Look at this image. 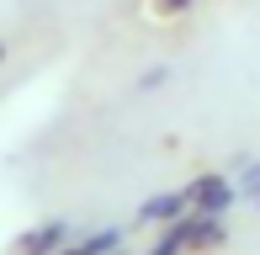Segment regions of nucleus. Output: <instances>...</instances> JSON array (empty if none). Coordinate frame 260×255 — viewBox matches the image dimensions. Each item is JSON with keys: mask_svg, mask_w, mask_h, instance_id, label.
<instances>
[{"mask_svg": "<svg viewBox=\"0 0 260 255\" xmlns=\"http://www.w3.org/2000/svg\"><path fill=\"white\" fill-rule=\"evenodd\" d=\"M186 197H191V213L229 218V207L239 202V186H234V176H223V170H202V176L186 181Z\"/></svg>", "mask_w": 260, "mask_h": 255, "instance_id": "nucleus-1", "label": "nucleus"}, {"mask_svg": "<svg viewBox=\"0 0 260 255\" xmlns=\"http://www.w3.org/2000/svg\"><path fill=\"white\" fill-rule=\"evenodd\" d=\"M186 213H191V197H186V186H175V192L144 197L138 213H133V224L138 229H165V224H175V218H186Z\"/></svg>", "mask_w": 260, "mask_h": 255, "instance_id": "nucleus-2", "label": "nucleus"}, {"mask_svg": "<svg viewBox=\"0 0 260 255\" xmlns=\"http://www.w3.org/2000/svg\"><path fill=\"white\" fill-rule=\"evenodd\" d=\"M186 255H218L229 245V218H212V213H186Z\"/></svg>", "mask_w": 260, "mask_h": 255, "instance_id": "nucleus-3", "label": "nucleus"}, {"mask_svg": "<svg viewBox=\"0 0 260 255\" xmlns=\"http://www.w3.org/2000/svg\"><path fill=\"white\" fill-rule=\"evenodd\" d=\"M69 218H48V224H38V229H27V234L11 245V255H58L69 245Z\"/></svg>", "mask_w": 260, "mask_h": 255, "instance_id": "nucleus-4", "label": "nucleus"}, {"mask_svg": "<svg viewBox=\"0 0 260 255\" xmlns=\"http://www.w3.org/2000/svg\"><path fill=\"white\" fill-rule=\"evenodd\" d=\"M112 250H122V224H106V229H96V234L69 239L58 255H112Z\"/></svg>", "mask_w": 260, "mask_h": 255, "instance_id": "nucleus-5", "label": "nucleus"}, {"mask_svg": "<svg viewBox=\"0 0 260 255\" xmlns=\"http://www.w3.org/2000/svg\"><path fill=\"white\" fill-rule=\"evenodd\" d=\"M149 6V16L154 21H181V16H191L197 11V0H144Z\"/></svg>", "mask_w": 260, "mask_h": 255, "instance_id": "nucleus-6", "label": "nucleus"}, {"mask_svg": "<svg viewBox=\"0 0 260 255\" xmlns=\"http://www.w3.org/2000/svg\"><path fill=\"white\" fill-rule=\"evenodd\" d=\"M234 186H239V197L255 207V197H260V160H250V165H244L239 176H234Z\"/></svg>", "mask_w": 260, "mask_h": 255, "instance_id": "nucleus-7", "label": "nucleus"}, {"mask_svg": "<svg viewBox=\"0 0 260 255\" xmlns=\"http://www.w3.org/2000/svg\"><path fill=\"white\" fill-rule=\"evenodd\" d=\"M165 80H170V64H154L144 80H138V96H144V90H154V85H165Z\"/></svg>", "mask_w": 260, "mask_h": 255, "instance_id": "nucleus-8", "label": "nucleus"}, {"mask_svg": "<svg viewBox=\"0 0 260 255\" xmlns=\"http://www.w3.org/2000/svg\"><path fill=\"white\" fill-rule=\"evenodd\" d=\"M6 53H11V48H6V38H0V64H6Z\"/></svg>", "mask_w": 260, "mask_h": 255, "instance_id": "nucleus-9", "label": "nucleus"}, {"mask_svg": "<svg viewBox=\"0 0 260 255\" xmlns=\"http://www.w3.org/2000/svg\"><path fill=\"white\" fill-rule=\"evenodd\" d=\"M112 255H127V250H112Z\"/></svg>", "mask_w": 260, "mask_h": 255, "instance_id": "nucleus-10", "label": "nucleus"}, {"mask_svg": "<svg viewBox=\"0 0 260 255\" xmlns=\"http://www.w3.org/2000/svg\"><path fill=\"white\" fill-rule=\"evenodd\" d=\"M255 207H260V197H255Z\"/></svg>", "mask_w": 260, "mask_h": 255, "instance_id": "nucleus-11", "label": "nucleus"}]
</instances>
